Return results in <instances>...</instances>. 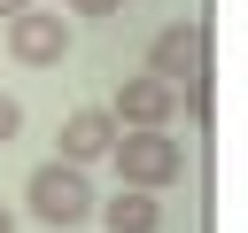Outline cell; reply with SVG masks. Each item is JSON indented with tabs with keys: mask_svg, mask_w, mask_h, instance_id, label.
<instances>
[{
	"mask_svg": "<svg viewBox=\"0 0 248 233\" xmlns=\"http://www.w3.org/2000/svg\"><path fill=\"white\" fill-rule=\"evenodd\" d=\"M116 179L124 186H147V194H170L186 179V140H170V124H116V148H108Z\"/></svg>",
	"mask_w": 248,
	"mask_h": 233,
	"instance_id": "obj_1",
	"label": "cell"
},
{
	"mask_svg": "<svg viewBox=\"0 0 248 233\" xmlns=\"http://www.w3.org/2000/svg\"><path fill=\"white\" fill-rule=\"evenodd\" d=\"M23 202H31V217H39V225L70 233V225H85V217H93V202H101V194L85 186V171H78V163H62V155H54V163H39V171H31Z\"/></svg>",
	"mask_w": 248,
	"mask_h": 233,
	"instance_id": "obj_2",
	"label": "cell"
},
{
	"mask_svg": "<svg viewBox=\"0 0 248 233\" xmlns=\"http://www.w3.org/2000/svg\"><path fill=\"white\" fill-rule=\"evenodd\" d=\"M8 54H16L23 70H54V62L70 54V16L46 8V0L16 8V16H8Z\"/></svg>",
	"mask_w": 248,
	"mask_h": 233,
	"instance_id": "obj_3",
	"label": "cell"
},
{
	"mask_svg": "<svg viewBox=\"0 0 248 233\" xmlns=\"http://www.w3.org/2000/svg\"><path fill=\"white\" fill-rule=\"evenodd\" d=\"M147 70H155V78H170V85L209 78V31H202V23H163V31H155V47H147Z\"/></svg>",
	"mask_w": 248,
	"mask_h": 233,
	"instance_id": "obj_4",
	"label": "cell"
},
{
	"mask_svg": "<svg viewBox=\"0 0 248 233\" xmlns=\"http://www.w3.org/2000/svg\"><path fill=\"white\" fill-rule=\"evenodd\" d=\"M108 116L116 124H170L178 116V85L170 78H155V70H140V78H116V101H108Z\"/></svg>",
	"mask_w": 248,
	"mask_h": 233,
	"instance_id": "obj_5",
	"label": "cell"
},
{
	"mask_svg": "<svg viewBox=\"0 0 248 233\" xmlns=\"http://www.w3.org/2000/svg\"><path fill=\"white\" fill-rule=\"evenodd\" d=\"M54 140H62V163H78V171H85V163H108V148H116V116H108V109H70Z\"/></svg>",
	"mask_w": 248,
	"mask_h": 233,
	"instance_id": "obj_6",
	"label": "cell"
},
{
	"mask_svg": "<svg viewBox=\"0 0 248 233\" xmlns=\"http://www.w3.org/2000/svg\"><path fill=\"white\" fill-rule=\"evenodd\" d=\"M93 217H101L108 233H163V202H155L147 186H116L108 202H93Z\"/></svg>",
	"mask_w": 248,
	"mask_h": 233,
	"instance_id": "obj_7",
	"label": "cell"
},
{
	"mask_svg": "<svg viewBox=\"0 0 248 233\" xmlns=\"http://www.w3.org/2000/svg\"><path fill=\"white\" fill-rule=\"evenodd\" d=\"M16 132H23V101H16V93H0V148H8Z\"/></svg>",
	"mask_w": 248,
	"mask_h": 233,
	"instance_id": "obj_8",
	"label": "cell"
},
{
	"mask_svg": "<svg viewBox=\"0 0 248 233\" xmlns=\"http://www.w3.org/2000/svg\"><path fill=\"white\" fill-rule=\"evenodd\" d=\"M70 8H78V16H116L124 0H70Z\"/></svg>",
	"mask_w": 248,
	"mask_h": 233,
	"instance_id": "obj_9",
	"label": "cell"
},
{
	"mask_svg": "<svg viewBox=\"0 0 248 233\" xmlns=\"http://www.w3.org/2000/svg\"><path fill=\"white\" fill-rule=\"evenodd\" d=\"M16 8H31V0H0V23H8V16H16Z\"/></svg>",
	"mask_w": 248,
	"mask_h": 233,
	"instance_id": "obj_10",
	"label": "cell"
},
{
	"mask_svg": "<svg viewBox=\"0 0 248 233\" xmlns=\"http://www.w3.org/2000/svg\"><path fill=\"white\" fill-rule=\"evenodd\" d=\"M0 233H16V210H8V202H0Z\"/></svg>",
	"mask_w": 248,
	"mask_h": 233,
	"instance_id": "obj_11",
	"label": "cell"
}]
</instances>
